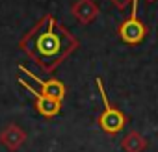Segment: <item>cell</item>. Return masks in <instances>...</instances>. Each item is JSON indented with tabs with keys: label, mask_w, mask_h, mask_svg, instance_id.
Masks as SVG:
<instances>
[{
	"label": "cell",
	"mask_w": 158,
	"mask_h": 152,
	"mask_svg": "<svg viewBox=\"0 0 158 152\" xmlns=\"http://www.w3.org/2000/svg\"><path fill=\"white\" fill-rule=\"evenodd\" d=\"M19 46L45 72H54V69L76 50L78 39L67 32L56 17L45 15L21 39Z\"/></svg>",
	"instance_id": "cell-1"
},
{
	"label": "cell",
	"mask_w": 158,
	"mask_h": 152,
	"mask_svg": "<svg viewBox=\"0 0 158 152\" xmlns=\"http://www.w3.org/2000/svg\"><path fill=\"white\" fill-rule=\"evenodd\" d=\"M95 82H97V87H99V93H101V98H102V104H104V110H102V113L99 117V124H101V128L106 134H117L125 126L127 119H125L123 111L117 110L115 106H112V102L108 100L106 91H104V86H102V80L97 78Z\"/></svg>",
	"instance_id": "cell-2"
},
{
	"label": "cell",
	"mask_w": 158,
	"mask_h": 152,
	"mask_svg": "<svg viewBox=\"0 0 158 152\" xmlns=\"http://www.w3.org/2000/svg\"><path fill=\"white\" fill-rule=\"evenodd\" d=\"M145 34H147L145 24L141 21H138V0H132V11H130L128 19L119 26V35L125 43L138 45L139 41H143Z\"/></svg>",
	"instance_id": "cell-3"
},
{
	"label": "cell",
	"mask_w": 158,
	"mask_h": 152,
	"mask_svg": "<svg viewBox=\"0 0 158 152\" xmlns=\"http://www.w3.org/2000/svg\"><path fill=\"white\" fill-rule=\"evenodd\" d=\"M19 84L24 87V89H28L30 93H32V97L35 98V108H37V111L43 115V117H54V115H58V111H60V108H61V100H56V98H52V97H47V95H43L39 89H34L30 84H26L24 80H19Z\"/></svg>",
	"instance_id": "cell-4"
},
{
	"label": "cell",
	"mask_w": 158,
	"mask_h": 152,
	"mask_svg": "<svg viewBox=\"0 0 158 152\" xmlns=\"http://www.w3.org/2000/svg\"><path fill=\"white\" fill-rule=\"evenodd\" d=\"M19 70H23L26 76H30V78L39 86V91H41L43 95L52 97V98H56V100H61V98H63V95H65V86H63L60 80H56V78H52V80H43V78H39L37 74H34L32 70H28L24 65H19Z\"/></svg>",
	"instance_id": "cell-5"
}]
</instances>
